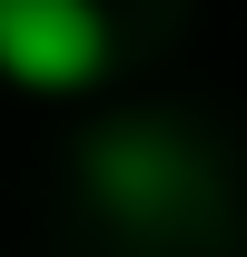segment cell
I'll use <instances>...</instances> for the list:
<instances>
[{
    "mask_svg": "<svg viewBox=\"0 0 247 257\" xmlns=\"http://www.w3.org/2000/svg\"><path fill=\"white\" fill-rule=\"evenodd\" d=\"M109 0H0V79L30 99H79L109 79Z\"/></svg>",
    "mask_w": 247,
    "mask_h": 257,
    "instance_id": "cell-2",
    "label": "cell"
},
{
    "mask_svg": "<svg viewBox=\"0 0 247 257\" xmlns=\"http://www.w3.org/2000/svg\"><path fill=\"white\" fill-rule=\"evenodd\" d=\"M79 188L109 208L119 227H198L217 218V159L158 109H119L79 139Z\"/></svg>",
    "mask_w": 247,
    "mask_h": 257,
    "instance_id": "cell-1",
    "label": "cell"
}]
</instances>
